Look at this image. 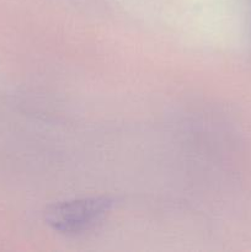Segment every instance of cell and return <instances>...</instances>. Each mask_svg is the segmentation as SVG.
Returning <instances> with one entry per match:
<instances>
[{
  "instance_id": "cell-1",
  "label": "cell",
  "mask_w": 251,
  "mask_h": 252,
  "mask_svg": "<svg viewBox=\"0 0 251 252\" xmlns=\"http://www.w3.org/2000/svg\"><path fill=\"white\" fill-rule=\"evenodd\" d=\"M102 204L97 202L71 203L52 213V223L64 230H69V229L76 230L79 226L91 223L96 217L102 213Z\"/></svg>"
}]
</instances>
